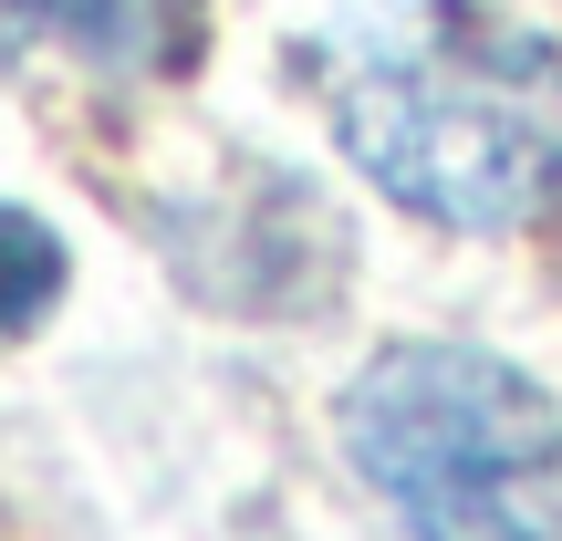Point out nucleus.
<instances>
[{
  "mask_svg": "<svg viewBox=\"0 0 562 541\" xmlns=\"http://www.w3.org/2000/svg\"><path fill=\"white\" fill-rule=\"evenodd\" d=\"M334 136L438 229H531L562 199V53L480 0H417L344 42Z\"/></svg>",
  "mask_w": 562,
  "mask_h": 541,
  "instance_id": "1",
  "label": "nucleus"
},
{
  "mask_svg": "<svg viewBox=\"0 0 562 541\" xmlns=\"http://www.w3.org/2000/svg\"><path fill=\"white\" fill-rule=\"evenodd\" d=\"M344 448L406 541H562V406L480 343L375 354Z\"/></svg>",
  "mask_w": 562,
  "mask_h": 541,
  "instance_id": "2",
  "label": "nucleus"
},
{
  "mask_svg": "<svg viewBox=\"0 0 562 541\" xmlns=\"http://www.w3.org/2000/svg\"><path fill=\"white\" fill-rule=\"evenodd\" d=\"M63 292V240L32 219V208H0V334L42 323Z\"/></svg>",
  "mask_w": 562,
  "mask_h": 541,
  "instance_id": "4",
  "label": "nucleus"
},
{
  "mask_svg": "<svg viewBox=\"0 0 562 541\" xmlns=\"http://www.w3.org/2000/svg\"><path fill=\"white\" fill-rule=\"evenodd\" d=\"M63 42L104 74H178L199 42V0H0V53Z\"/></svg>",
  "mask_w": 562,
  "mask_h": 541,
  "instance_id": "3",
  "label": "nucleus"
}]
</instances>
